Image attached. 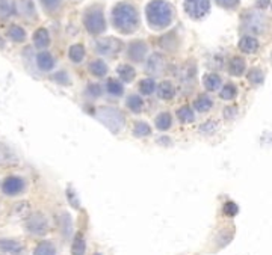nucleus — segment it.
I'll use <instances>...</instances> for the list:
<instances>
[{
	"label": "nucleus",
	"instance_id": "nucleus-1",
	"mask_svg": "<svg viewBox=\"0 0 272 255\" xmlns=\"http://www.w3.org/2000/svg\"><path fill=\"white\" fill-rule=\"evenodd\" d=\"M145 15L150 27L165 29L174 18V8L165 0H151L145 8Z\"/></svg>",
	"mask_w": 272,
	"mask_h": 255
},
{
	"label": "nucleus",
	"instance_id": "nucleus-2",
	"mask_svg": "<svg viewBox=\"0 0 272 255\" xmlns=\"http://www.w3.org/2000/svg\"><path fill=\"white\" fill-rule=\"evenodd\" d=\"M112 21L117 30L123 33H132L138 29L139 15L133 5L118 3L112 11Z\"/></svg>",
	"mask_w": 272,
	"mask_h": 255
},
{
	"label": "nucleus",
	"instance_id": "nucleus-3",
	"mask_svg": "<svg viewBox=\"0 0 272 255\" xmlns=\"http://www.w3.org/2000/svg\"><path fill=\"white\" fill-rule=\"evenodd\" d=\"M268 27V18L257 9H248L242 14V29L250 35H260Z\"/></svg>",
	"mask_w": 272,
	"mask_h": 255
},
{
	"label": "nucleus",
	"instance_id": "nucleus-4",
	"mask_svg": "<svg viewBox=\"0 0 272 255\" xmlns=\"http://www.w3.org/2000/svg\"><path fill=\"white\" fill-rule=\"evenodd\" d=\"M83 24L91 35H98L106 29V20L100 6H91L83 15Z\"/></svg>",
	"mask_w": 272,
	"mask_h": 255
},
{
	"label": "nucleus",
	"instance_id": "nucleus-5",
	"mask_svg": "<svg viewBox=\"0 0 272 255\" xmlns=\"http://www.w3.org/2000/svg\"><path fill=\"white\" fill-rule=\"evenodd\" d=\"M97 118L114 133H118L123 130L124 124H126V119H124V115L118 110V109H114V107H106V109H101L98 113H97Z\"/></svg>",
	"mask_w": 272,
	"mask_h": 255
},
{
	"label": "nucleus",
	"instance_id": "nucleus-6",
	"mask_svg": "<svg viewBox=\"0 0 272 255\" xmlns=\"http://www.w3.org/2000/svg\"><path fill=\"white\" fill-rule=\"evenodd\" d=\"M26 230L32 236H38V237L45 236L48 233V230H50L48 219L45 218V215H42L39 212L30 213L26 218Z\"/></svg>",
	"mask_w": 272,
	"mask_h": 255
},
{
	"label": "nucleus",
	"instance_id": "nucleus-7",
	"mask_svg": "<svg viewBox=\"0 0 272 255\" xmlns=\"http://www.w3.org/2000/svg\"><path fill=\"white\" fill-rule=\"evenodd\" d=\"M185 11L194 20H201L210 12V0H185Z\"/></svg>",
	"mask_w": 272,
	"mask_h": 255
},
{
	"label": "nucleus",
	"instance_id": "nucleus-8",
	"mask_svg": "<svg viewBox=\"0 0 272 255\" xmlns=\"http://www.w3.org/2000/svg\"><path fill=\"white\" fill-rule=\"evenodd\" d=\"M26 190V181L18 175H8L2 181V192L6 197H17Z\"/></svg>",
	"mask_w": 272,
	"mask_h": 255
},
{
	"label": "nucleus",
	"instance_id": "nucleus-9",
	"mask_svg": "<svg viewBox=\"0 0 272 255\" xmlns=\"http://www.w3.org/2000/svg\"><path fill=\"white\" fill-rule=\"evenodd\" d=\"M95 48L100 54H104V56H112L115 53H120L121 48H123V42L117 38H112V36H107V38H100L97 42H95Z\"/></svg>",
	"mask_w": 272,
	"mask_h": 255
},
{
	"label": "nucleus",
	"instance_id": "nucleus-10",
	"mask_svg": "<svg viewBox=\"0 0 272 255\" xmlns=\"http://www.w3.org/2000/svg\"><path fill=\"white\" fill-rule=\"evenodd\" d=\"M18 156L5 144H0V168H11L18 165Z\"/></svg>",
	"mask_w": 272,
	"mask_h": 255
},
{
	"label": "nucleus",
	"instance_id": "nucleus-11",
	"mask_svg": "<svg viewBox=\"0 0 272 255\" xmlns=\"http://www.w3.org/2000/svg\"><path fill=\"white\" fill-rule=\"evenodd\" d=\"M24 251V245L14 239H0V252L5 255H20Z\"/></svg>",
	"mask_w": 272,
	"mask_h": 255
},
{
	"label": "nucleus",
	"instance_id": "nucleus-12",
	"mask_svg": "<svg viewBox=\"0 0 272 255\" xmlns=\"http://www.w3.org/2000/svg\"><path fill=\"white\" fill-rule=\"evenodd\" d=\"M239 50L247 53V54H253L256 53L259 48H260V42L256 36L253 35H244L241 39H239V44H238Z\"/></svg>",
	"mask_w": 272,
	"mask_h": 255
},
{
	"label": "nucleus",
	"instance_id": "nucleus-13",
	"mask_svg": "<svg viewBox=\"0 0 272 255\" xmlns=\"http://www.w3.org/2000/svg\"><path fill=\"white\" fill-rule=\"evenodd\" d=\"M165 70V59L162 54L159 53H154L150 56L148 62H147V73L148 74H153V76H159L162 74Z\"/></svg>",
	"mask_w": 272,
	"mask_h": 255
},
{
	"label": "nucleus",
	"instance_id": "nucleus-14",
	"mask_svg": "<svg viewBox=\"0 0 272 255\" xmlns=\"http://www.w3.org/2000/svg\"><path fill=\"white\" fill-rule=\"evenodd\" d=\"M227 68H229V73H230L232 76L241 77V76H244L245 71H247V62H245V59H244L242 56H233V57L229 60Z\"/></svg>",
	"mask_w": 272,
	"mask_h": 255
},
{
	"label": "nucleus",
	"instance_id": "nucleus-15",
	"mask_svg": "<svg viewBox=\"0 0 272 255\" xmlns=\"http://www.w3.org/2000/svg\"><path fill=\"white\" fill-rule=\"evenodd\" d=\"M147 53V45L142 41H133L129 45V57L135 62H141Z\"/></svg>",
	"mask_w": 272,
	"mask_h": 255
},
{
	"label": "nucleus",
	"instance_id": "nucleus-16",
	"mask_svg": "<svg viewBox=\"0 0 272 255\" xmlns=\"http://www.w3.org/2000/svg\"><path fill=\"white\" fill-rule=\"evenodd\" d=\"M203 85H204V88H206L209 92H216V91H220L221 86H223V79H221V76L216 74V73H207V74L203 77Z\"/></svg>",
	"mask_w": 272,
	"mask_h": 255
},
{
	"label": "nucleus",
	"instance_id": "nucleus-17",
	"mask_svg": "<svg viewBox=\"0 0 272 255\" xmlns=\"http://www.w3.org/2000/svg\"><path fill=\"white\" fill-rule=\"evenodd\" d=\"M17 3V12L24 17L26 20H32L36 17V12H35V5L32 0H18L15 2Z\"/></svg>",
	"mask_w": 272,
	"mask_h": 255
},
{
	"label": "nucleus",
	"instance_id": "nucleus-18",
	"mask_svg": "<svg viewBox=\"0 0 272 255\" xmlns=\"http://www.w3.org/2000/svg\"><path fill=\"white\" fill-rule=\"evenodd\" d=\"M33 44H35V47L39 48V50H44V48L48 47V44H50V35H48L47 29L39 27V29L35 30V33H33Z\"/></svg>",
	"mask_w": 272,
	"mask_h": 255
},
{
	"label": "nucleus",
	"instance_id": "nucleus-19",
	"mask_svg": "<svg viewBox=\"0 0 272 255\" xmlns=\"http://www.w3.org/2000/svg\"><path fill=\"white\" fill-rule=\"evenodd\" d=\"M36 65L41 71H50L55 68V59L48 51H41L36 56Z\"/></svg>",
	"mask_w": 272,
	"mask_h": 255
},
{
	"label": "nucleus",
	"instance_id": "nucleus-20",
	"mask_svg": "<svg viewBox=\"0 0 272 255\" xmlns=\"http://www.w3.org/2000/svg\"><path fill=\"white\" fill-rule=\"evenodd\" d=\"M212 107H213V100H212L207 94H201V95H198V97L194 100V109H195L197 112L206 113V112H209Z\"/></svg>",
	"mask_w": 272,
	"mask_h": 255
},
{
	"label": "nucleus",
	"instance_id": "nucleus-21",
	"mask_svg": "<svg viewBox=\"0 0 272 255\" xmlns=\"http://www.w3.org/2000/svg\"><path fill=\"white\" fill-rule=\"evenodd\" d=\"M6 35H8V38L12 41V42H17V44H20V42H24L26 41V30L21 27V26H18V24H11L9 27H8V32H6Z\"/></svg>",
	"mask_w": 272,
	"mask_h": 255
},
{
	"label": "nucleus",
	"instance_id": "nucleus-22",
	"mask_svg": "<svg viewBox=\"0 0 272 255\" xmlns=\"http://www.w3.org/2000/svg\"><path fill=\"white\" fill-rule=\"evenodd\" d=\"M17 14V3L15 0H0V18L6 20Z\"/></svg>",
	"mask_w": 272,
	"mask_h": 255
},
{
	"label": "nucleus",
	"instance_id": "nucleus-23",
	"mask_svg": "<svg viewBox=\"0 0 272 255\" xmlns=\"http://www.w3.org/2000/svg\"><path fill=\"white\" fill-rule=\"evenodd\" d=\"M157 95L162 100H171L176 95V86L171 82H162L157 88Z\"/></svg>",
	"mask_w": 272,
	"mask_h": 255
},
{
	"label": "nucleus",
	"instance_id": "nucleus-24",
	"mask_svg": "<svg viewBox=\"0 0 272 255\" xmlns=\"http://www.w3.org/2000/svg\"><path fill=\"white\" fill-rule=\"evenodd\" d=\"M86 252V242L82 233H77L71 243V254L73 255H85Z\"/></svg>",
	"mask_w": 272,
	"mask_h": 255
},
{
	"label": "nucleus",
	"instance_id": "nucleus-25",
	"mask_svg": "<svg viewBox=\"0 0 272 255\" xmlns=\"http://www.w3.org/2000/svg\"><path fill=\"white\" fill-rule=\"evenodd\" d=\"M247 79H248V82H250L253 86H259V85H262V83H263V80H265V73L262 71V68H259V67H253V68L248 71Z\"/></svg>",
	"mask_w": 272,
	"mask_h": 255
},
{
	"label": "nucleus",
	"instance_id": "nucleus-26",
	"mask_svg": "<svg viewBox=\"0 0 272 255\" xmlns=\"http://www.w3.org/2000/svg\"><path fill=\"white\" fill-rule=\"evenodd\" d=\"M33 255H56V248L50 240H42L35 246Z\"/></svg>",
	"mask_w": 272,
	"mask_h": 255
},
{
	"label": "nucleus",
	"instance_id": "nucleus-27",
	"mask_svg": "<svg viewBox=\"0 0 272 255\" xmlns=\"http://www.w3.org/2000/svg\"><path fill=\"white\" fill-rule=\"evenodd\" d=\"M117 73H118V76H120V79L123 80V82H132L133 79H135V76H136V71H135V68L133 67H130V65H127V63H123V65H120L118 68H117Z\"/></svg>",
	"mask_w": 272,
	"mask_h": 255
},
{
	"label": "nucleus",
	"instance_id": "nucleus-28",
	"mask_svg": "<svg viewBox=\"0 0 272 255\" xmlns=\"http://www.w3.org/2000/svg\"><path fill=\"white\" fill-rule=\"evenodd\" d=\"M220 97L226 101H232L238 97V88L236 85L233 83H227L224 86H221V91H220Z\"/></svg>",
	"mask_w": 272,
	"mask_h": 255
},
{
	"label": "nucleus",
	"instance_id": "nucleus-29",
	"mask_svg": "<svg viewBox=\"0 0 272 255\" xmlns=\"http://www.w3.org/2000/svg\"><path fill=\"white\" fill-rule=\"evenodd\" d=\"M68 57H70L74 63L82 62L83 57H85V48H83V45H82V44H74V45H71L70 50H68Z\"/></svg>",
	"mask_w": 272,
	"mask_h": 255
},
{
	"label": "nucleus",
	"instance_id": "nucleus-30",
	"mask_svg": "<svg viewBox=\"0 0 272 255\" xmlns=\"http://www.w3.org/2000/svg\"><path fill=\"white\" fill-rule=\"evenodd\" d=\"M89 73L95 77H103L106 73H107V65L101 60V59H97V60H92L89 63Z\"/></svg>",
	"mask_w": 272,
	"mask_h": 255
},
{
	"label": "nucleus",
	"instance_id": "nucleus-31",
	"mask_svg": "<svg viewBox=\"0 0 272 255\" xmlns=\"http://www.w3.org/2000/svg\"><path fill=\"white\" fill-rule=\"evenodd\" d=\"M171 124H173L171 113H168V112H162V113H159V115H157V118H156V127H157L159 130L165 132V130H168V129L171 127Z\"/></svg>",
	"mask_w": 272,
	"mask_h": 255
},
{
	"label": "nucleus",
	"instance_id": "nucleus-32",
	"mask_svg": "<svg viewBox=\"0 0 272 255\" xmlns=\"http://www.w3.org/2000/svg\"><path fill=\"white\" fill-rule=\"evenodd\" d=\"M127 107H129L132 112L139 113V112H142V109H144V100H142L139 95H130V97L127 98Z\"/></svg>",
	"mask_w": 272,
	"mask_h": 255
},
{
	"label": "nucleus",
	"instance_id": "nucleus-33",
	"mask_svg": "<svg viewBox=\"0 0 272 255\" xmlns=\"http://www.w3.org/2000/svg\"><path fill=\"white\" fill-rule=\"evenodd\" d=\"M106 89H107L109 94H112V95H115V97H120V95H123V92H124V88H123L121 82H118V80H115V79H109V80H107Z\"/></svg>",
	"mask_w": 272,
	"mask_h": 255
},
{
	"label": "nucleus",
	"instance_id": "nucleus-34",
	"mask_svg": "<svg viewBox=\"0 0 272 255\" xmlns=\"http://www.w3.org/2000/svg\"><path fill=\"white\" fill-rule=\"evenodd\" d=\"M177 118L182 121V122H192L195 119V115H194V110L189 107V106H182L179 110H177Z\"/></svg>",
	"mask_w": 272,
	"mask_h": 255
},
{
	"label": "nucleus",
	"instance_id": "nucleus-35",
	"mask_svg": "<svg viewBox=\"0 0 272 255\" xmlns=\"http://www.w3.org/2000/svg\"><path fill=\"white\" fill-rule=\"evenodd\" d=\"M133 135H135V136H138V138H145V136H150V135H151V127H150L147 122L138 121V122L133 125Z\"/></svg>",
	"mask_w": 272,
	"mask_h": 255
},
{
	"label": "nucleus",
	"instance_id": "nucleus-36",
	"mask_svg": "<svg viewBox=\"0 0 272 255\" xmlns=\"http://www.w3.org/2000/svg\"><path fill=\"white\" fill-rule=\"evenodd\" d=\"M156 89V83L153 79H144L139 82V91L142 95H151Z\"/></svg>",
	"mask_w": 272,
	"mask_h": 255
},
{
	"label": "nucleus",
	"instance_id": "nucleus-37",
	"mask_svg": "<svg viewBox=\"0 0 272 255\" xmlns=\"http://www.w3.org/2000/svg\"><path fill=\"white\" fill-rule=\"evenodd\" d=\"M220 130V122L215 121V119H210V121H206L204 124L200 125V132L204 133V135H213Z\"/></svg>",
	"mask_w": 272,
	"mask_h": 255
},
{
	"label": "nucleus",
	"instance_id": "nucleus-38",
	"mask_svg": "<svg viewBox=\"0 0 272 255\" xmlns=\"http://www.w3.org/2000/svg\"><path fill=\"white\" fill-rule=\"evenodd\" d=\"M195 73H197L195 67L192 65V68H191V63H188V65H185L183 70L180 71V79L183 80V83H189L191 80H194Z\"/></svg>",
	"mask_w": 272,
	"mask_h": 255
},
{
	"label": "nucleus",
	"instance_id": "nucleus-39",
	"mask_svg": "<svg viewBox=\"0 0 272 255\" xmlns=\"http://www.w3.org/2000/svg\"><path fill=\"white\" fill-rule=\"evenodd\" d=\"M223 213H224L227 218H235V216L239 213V207H238L236 203L227 201V203L224 204V207H223Z\"/></svg>",
	"mask_w": 272,
	"mask_h": 255
},
{
	"label": "nucleus",
	"instance_id": "nucleus-40",
	"mask_svg": "<svg viewBox=\"0 0 272 255\" xmlns=\"http://www.w3.org/2000/svg\"><path fill=\"white\" fill-rule=\"evenodd\" d=\"M41 5H42V8H44L45 11L53 12V11H56V9L59 8L61 0H41Z\"/></svg>",
	"mask_w": 272,
	"mask_h": 255
},
{
	"label": "nucleus",
	"instance_id": "nucleus-41",
	"mask_svg": "<svg viewBox=\"0 0 272 255\" xmlns=\"http://www.w3.org/2000/svg\"><path fill=\"white\" fill-rule=\"evenodd\" d=\"M218 6L224 8V9H235L239 6L241 0H215Z\"/></svg>",
	"mask_w": 272,
	"mask_h": 255
},
{
	"label": "nucleus",
	"instance_id": "nucleus-42",
	"mask_svg": "<svg viewBox=\"0 0 272 255\" xmlns=\"http://www.w3.org/2000/svg\"><path fill=\"white\" fill-rule=\"evenodd\" d=\"M53 80H55L56 83H61V85H68V83H70V79H68L67 73H64V71L56 73V74L53 76Z\"/></svg>",
	"mask_w": 272,
	"mask_h": 255
},
{
	"label": "nucleus",
	"instance_id": "nucleus-43",
	"mask_svg": "<svg viewBox=\"0 0 272 255\" xmlns=\"http://www.w3.org/2000/svg\"><path fill=\"white\" fill-rule=\"evenodd\" d=\"M86 92H88L91 97H100V95H101V88H100V85H97V83H91V85L88 86Z\"/></svg>",
	"mask_w": 272,
	"mask_h": 255
},
{
	"label": "nucleus",
	"instance_id": "nucleus-44",
	"mask_svg": "<svg viewBox=\"0 0 272 255\" xmlns=\"http://www.w3.org/2000/svg\"><path fill=\"white\" fill-rule=\"evenodd\" d=\"M67 198H68V201L71 203V206L74 209H79V200H77V197H76V194H74V190L71 187L67 189Z\"/></svg>",
	"mask_w": 272,
	"mask_h": 255
},
{
	"label": "nucleus",
	"instance_id": "nucleus-45",
	"mask_svg": "<svg viewBox=\"0 0 272 255\" xmlns=\"http://www.w3.org/2000/svg\"><path fill=\"white\" fill-rule=\"evenodd\" d=\"M238 115V107L236 106H227L226 110H224V116L229 118V119H235Z\"/></svg>",
	"mask_w": 272,
	"mask_h": 255
},
{
	"label": "nucleus",
	"instance_id": "nucleus-46",
	"mask_svg": "<svg viewBox=\"0 0 272 255\" xmlns=\"http://www.w3.org/2000/svg\"><path fill=\"white\" fill-rule=\"evenodd\" d=\"M256 2H257V6H259L260 9L268 8V6H269V3H271V0H256Z\"/></svg>",
	"mask_w": 272,
	"mask_h": 255
},
{
	"label": "nucleus",
	"instance_id": "nucleus-47",
	"mask_svg": "<svg viewBox=\"0 0 272 255\" xmlns=\"http://www.w3.org/2000/svg\"><path fill=\"white\" fill-rule=\"evenodd\" d=\"M5 47V42H3V39L0 38V48H3Z\"/></svg>",
	"mask_w": 272,
	"mask_h": 255
},
{
	"label": "nucleus",
	"instance_id": "nucleus-48",
	"mask_svg": "<svg viewBox=\"0 0 272 255\" xmlns=\"http://www.w3.org/2000/svg\"><path fill=\"white\" fill-rule=\"evenodd\" d=\"M94 255H103V254H101V252H95V254H94Z\"/></svg>",
	"mask_w": 272,
	"mask_h": 255
}]
</instances>
